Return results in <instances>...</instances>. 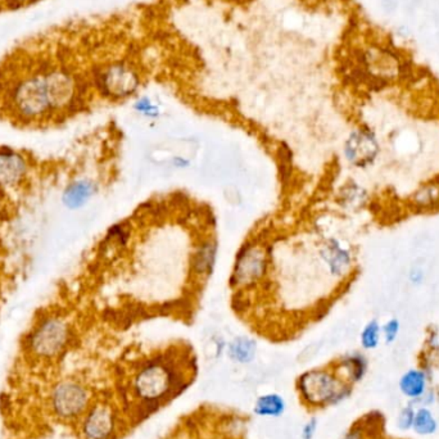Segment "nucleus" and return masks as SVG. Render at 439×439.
<instances>
[{"label":"nucleus","instance_id":"6e6552de","mask_svg":"<svg viewBox=\"0 0 439 439\" xmlns=\"http://www.w3.org/2000/svg\"><path fill=\"white\" fill-rule=\"evenodd\" d=\"M117 413L108 403H97L86 411L82 422L85 439H112L117 433Z\"/></svg>","mask_w":439,"mask_h":439},{"label":"nucleus","instance_id":"f8f14e48","mask_svg":"<svg viewBox=\"0 0 439 439\" xmlns=\"http://www.w3.org/2000/svg\"><path fill=\"white\" fill-rule=\"evenodd\" d=\"M320 256L334 277H344L350 272L352 268V256L350 251L341 247L338 240L329 239L325 242L320 249Z\"/></svg>","mask_w":439,"mask_h":439},{"label":"nucleus","instance_id":"4be33fe9","mask_svg":"<svg viewBox=\"0 0 439 439\" xmlns=\"http://www.w3.org/2000/svg\"><path fill=\"white\" fill-rule=\"evenodd\" d=\"M134 108L139 114H144L146 117L155 118L160 114V107L149 97H140L135 100Z\"/></svg>","mask_w":439,"mask_h":439},{"label":"nucleus","instance_id":"4468645a","mask_svg":"<svg viewBox=\"0 0 439 439\" xmlns=\"http://www.w3.org/2000/svg\"><path fill=\"white\" fill-rule=\"evenodd\" d=\"M95 185L89 180H77L66 187L62 202L68 210H79L95 193Z\"/></svg>","mask_w":439,"mask_h":439},{"label":"nucleus","instance_id":"bb28decb","mask_svg":"<svg viewBox=\"0 0 439 439\" xmlns=\"http://www.w3.org/2000/svg\"><path fill=\"white\" fill-rule=\"evenodd\" d=\"M341 439H365L364 438V433L358 428H353L350 431L346 433V436Z\"/></svg>","mask_w":439,"mask_h":439},{"label":"nucleus","instance_id":"f257e3e1","mask_svg":"<svg viewBox=\"0 0 439 439\" xmlns=\"http://www.w3.org/2000/svg\"><path fill=\"white\" fill-rule=\"evenodd\" d=\"M3 99L9 116L24 125L54 118L43 71V57L21 62L20 68L6 82Z\"/></svg>","mask_w":439,"mask_h":439},{"label":"nucleus","instance_id":"39448f33","mask_svg":"<svg viewBox=\"0 0 439 439\" xmlns=\"http://www.w3.org/2000/svg\"><path fill=\"white\" fill-rule=\"evenodd\" d=\"M302 403L309 408H325L341 403L352 392L334 369H312L300 375L295 383Z\"/></svg>","mask_w":439,"mask_h":439},{"label":"nucleus","instance_id":"1a4fd4ad","mask_svg":"<svg viewBox=\"0 0 439 439\" xmlns=\"http://www.w3.org/2000/svg\"><path fill=\"white\" fill-rule=\"evenodd\" d=\"M54 402L58 414L65 417H73L88 411L89 393L82 384L66 382L56 390Z\"/></svg>","mask_w":439,"mask_h":439},{"label":"nucleus","instance_id":"dca6fc26","mask_svg":"<svg viewBox=\"0 0 439 439\" xmlns=\"http://www.w3.org/2000/svg\"><path fill=\"white\" fill-rule=\"evenodd\" d=\"M399 390L407 399H416L423 397L426 392L428 376L424 370L410 369L399 379Z\"/></svg>","mask_w":439,"mask_h":439},{"label":"nucleus","instance_id":"b1692460","mask_svg":"<svg viewBox=\"0 0 439 439\" xmlns=\"http://www.w3.org/2000/svg\"><path fill=\"white\" fill-rule=\"evenodd\" d=\"M213 260H215V247H212L211 244H207L198 253V259L195 261L197 268L201 270V272H203L204 270L211 268Z\"/></svg>","mask_w":439,"mask_h":439},{"label":"nucleus","instance_id":"aec40b11","mask_svg":"<svg viewBox=\"0 0 439 439\" xmlns=\"http://www.w3.org/2000/svg\"><path fill=\"white\" fill-rule=\"evenodd\" d=\"M382 339V324L376 318L367 321L360 334L361 347L366 351L375 350L379 347Z\"/></svg>","mask_w":439,"mask_h":439},{"label":"nucleus","instance_id":"423d86ee","mask_svg":"<svg viewBox=\"0 0 439 439\" xmlns=\"http://www.w3.org/2000/svg\"><path fill=\"white\" fill-rule=\"evenodd\" d=\"M380 155V143L376 134L369 128L352 131L344 144L346 160L356 169L365 170L373 166Z\"/></svg>","mask_w":439,"mask_h":439},{"label":"nucleus","instance_id":"412c9836","mask_svg":"<svg viewBox=\"0 0 439 439\" xmlns=\"http://www.w3.org/2000/svg\"><path fill=\"white\" fill-rule=\"evenodd\" d=\"M401 332V323L399 318L392 317L388 318L382 325V337L385 344H392L397 341Z\"/></svg>","mask_w":439,"mask_h":439},{"label":"nucleus","instance_id":"a211bd4d","mask_svg":"<svg viewBox=\"0 0 439 439\" xmlns=\"http://www.w3.org/2000/svg\"><path fill=\"white\" fill-rule=\"evenodd\" d=\"M413 429L419 436H431L438 429V423L436 416L433 415L429 408L419 407L415 411L414 424Z\"/></svg>","mask_w":439,"mask_h":439},{"label":"nucleus","instance_id":"6ab92c4d","mask_svg":"<svg viewBox=\"0 0 439 439\" xmlns=\"http://www.w3.org/2000/svg\"><path fill=\"white\" fill-rule=\"evenodd\" d=\"M256 343L248 338H238L230 344L229 355L236 362L248 364L256 356Z\"/></svg>","mask_w":439,"mask_h":439},{"label":"nucleus","instance_id":"f03ea898","mask_svg":"<svg viewBox=\"0 0 439 439\" xmlns=\"http://www.w3.org/2000/svg\"><path fill=\"white\" fill-rule=\"evenodd\" d=\"M185 376L166 358H152L132 375L129 392L132 401L146 411H155L187 387Z\"/></svg>","mask_w":439,"mask_h":439},{"label":"nucleus","instance_id":"5701e85b","mask_svg":"<svg viewBox=\"0 0 439 439\" xmlns=\"http://www.w3.org/2000/svg\"><path fill=\"white\" fill-rule=\"evenodd\" d=\"M415 411H416V410L413 407V405L403 407V408L399 411V416H397V428H399V431H410V429H413Z\"/></svg>","mask_w":439,"mask_h":439},{"label":"nucleus","instance_id":"20e7f679","mask_svg":"<svg viewBox=\"0 0 439 439\" xmlns=\"http://www.w3.org/2000/svg\"><path fill=\"white\" fill-rule=\"evenodd\" d=\"M43 71L54 117L80 106L85 91L90 88L88 75L84 76L70 63L52 57H43Z\"/></svg>","mask_w":439,"mask_h":439},{"label":"nucleus","instance_id":"7ed1b4c3","mask_svg":"<svg viewBox=\"0 0 439 439\" xmlns=\"http://www.w3.org/2000/svg\"><path fill=\"white\" fill-rule=\"evenodd\" d=\"M90 88L109 100L134 97L143 84V71L129 57L107 58L91 66L88 72Z\"/></svg>","mask_w":439,"mask_h":439},{"label":"nucleus","instance_id":"9d476101","mask_svg":"<svg viewBox=\"0 0 439 439\" xmlns=\"http://www.w3.org/2000/svg\"><path fill=\"white\" fill-rule=\"evenodd\" d=\"M266 254L259 247H249L239 254L233 280L238 285H249L257 282L266 270Z\"/></svg>","mask_w":439,"mask_h":439},{"label":"nucleus","instance_id":"393cba45","mask_svg":"<svg viewBox=\"0 0 439 439\" xmlns=\"http://www.w3.org/2000/svg\"><path fill=\"white\" fill-rule=\"evenodd\" d=\"M425 279V271L420 266H414L408 272V282L414 286H419L424 283Z\"/></svg>","mask_w":439,"mask_h":439},{"label":"nucleus","instance_id":"2eb2a0df","mask_svg":"<svg viewBox=\"0 0 439 439\" xmlns=\"http://www.w3.org/2000/svg\"><path fill=\"white\" fill-rule=\"evenodd\" d=\"M411 207L419 212L436 211L439 208V181H429L415 190L410 197Z\"/></svg>","mask_w":439,"mask_h":439},{"label":"nucleus","instance_id":"9b49d317","mask_svg":"<svg viewBox=\"0 0 439 439\" xmlns=\"http://www.w3.org/2000/svg\"><path fill=\"white\" fill-rule=\"evenodd\" d=\"M27 162L13 149H0V189L15 187L24 179Z\"/></svg>","mask_w":439,"mask_h":439},{"label":"nucleus","instance_id":"f3484780","mask_svg":"<svg viewBox=\"0 0 439 439\" xmlns=\"http://www.w3.org/2000/svg\"><path fill=\"white\" fill-rule=\"evenodd\" d=\"M286 403L283 396L277 393H266L256 399L253 413L260 417H280L284 414Z\"/></svg>","mask_w":439,"mask_h":439},{"label":"nucleus","instance_id":"ddd939ff","mask_svg":"<svg viewBox=\"0 0 439 439\" xmlns=\"http://www.w3.org/2000/svg\"><path fill=\"white\" fill-rule=\"evenodd\" d=\"M369 367V361L361 352H353L344 357L339 358L337 369H334L346 382L350 384L361 382Z\"/></svg>","mask_w":439,"mask_h":439},{"label":"nucleus","instance_id":"0eeeda50","mask_svg":"<svg viewBox=\"0 0 439 439\" xmlns=\"http://www.w3.org/2000/svg\"><path fill=\"white\" fill-rule=\"evenodd\" d=\"M68 339V328L65 321L50 317L41 321L31 335L33 350L43 356H54L66 346Z\"/></svg>","mask_w":439,"mask_h":439},{"label":"nucleus","instance_id":"a878e982","mask_svg":"<svg viewBox=\"0 0 439 439\" xmlns=\"http://www.w3.org/2000/svg\"><path fill=\"white\" fill-rule=\"evenodd\" d=\"M317 426H318V423H317L316 419H311L309 422H307V423L303 425V428H302V431H301V438L302 439L315 438V436H316V433H317Z\"/></svg>","mask_w":439,"mask_h":439}]
</instances>
